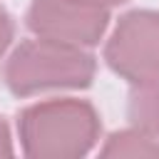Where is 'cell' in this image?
<instances>
[{"label":"cell","mask_w":159,"mask_h":159,"mask_svg":"<svg viewBox=\"0 0 159 159\" xmlns=\"http://www.w3.org/2000/svg\"><path fill=\"white\" fill-rule=\"evenodd\" d=\"M50 60V47H35L25 45L15 52L10 70H7V84L12 92L25 94L37 87H52V84H87L92 77V57L72 50H60L55 62Z\"/></svg>","instance_id":"6da1fadb"}]
</instances>
